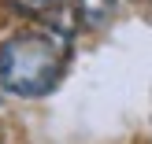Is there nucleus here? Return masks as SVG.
I'll list each match as a JSON object with an SVG mask.
<instances>
[{
	"instance_id": "nucleus-2",
	"label": "nucleus",
	"mask_w": 152,
	"mask_h": 144,
	"mask_svg": "<svg viewBox=\"0 0 152 144\" xmlns=\"http://www.w3.org/2000/svg\"><path fill=\"white\" fill-rule=\"evenodd\" d=\"M115 4L119 0H74V15L86 30H104L115 15Z\"/></svg>"
},
{
	"instance_id": "nucleus-1",
	"label": "nucleus",
	"mask_w": 152,
	"mask_h": 144,
	"mask_svg": "<svg viewBox=\"0 0 152 144\" xmlns=\"http://www.w3.org/2000/svg\"><path fill=\"white\" fill-rule=\"evenodd\" d=\"M67 70V37L56 30H22L0 44V89L19 100L52 93Z\"/></svg>"
},
{
	"instance_id": "nucleus-3",
	"label": "nucleus",
	"mask_w": 152,
	"mask_h": 144,
	"mask_svg": "<svg viewBox=\"0 0 152 144\" xmlns=\"http://www.w3.org/2000/svg\"><path fill=\"white\" fill-rule=\"evenodd\" d=\"M26 4H34V7H56V4H63V0H26Z\"/></svg>"
}]
</instances>
